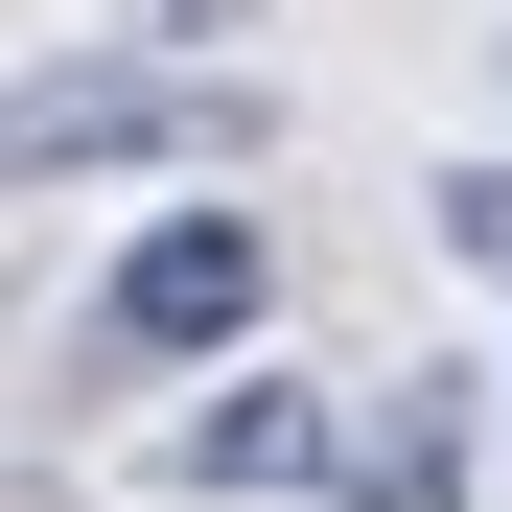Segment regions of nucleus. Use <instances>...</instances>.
<instances>
[{
	"instance_id": "obj_2",
	"label": "nucleus",
	"mask_w": 512,
	"mask_h": 512,
	"mask_svg": "<svg viewBox=\"0 0 512 512\" xmlns=\"http://www.w3.org/2000/svg\"><path fill=\"white\" fill-rule=\"evenodd\" d=\"M280 326V233L233 210V163L187 210H140L117 233V280H94V373H210V350H256Z\"/></svg>"
},
{
	"instance_id": "obj_5",
	"label": "nucleus",
	"mask_w": 512,
	"mask_h": 512,
	"mask_svg": "<svg viewBox=\"0 0 512 512\" xmlns=\"http://www.w3.org/2000/svg\"><path fill=\"white\" fill-rule=\"evenodd\" d=\"M419 233H443L466 280H512V163H443V187H419Z\"/></svg>"
},
{
	"instance_id": "obj_4",
	"label": "nucleus",
	"mask_w": 512,
	"mask_h": 512,
	"mask_svg": "<svg viewBox=\"0 0 512 512\" xmlns=\"http://www.w3.org/2000/svg\"><path fill=\"white\" fill-rule=\"evenodd\" d=\"M350 489H373V512H466V373H396V419H373Z\"/></svg>"
},
{
	"instance_id": "obj_1",
	"label": "nucleus",
	"mask_w": 512,
	"mask_h": 512,
	"mask_svg": "<svg viewBox=\"0 0 512 512\" xmlns=\"http://www.w3.org/2000/svg\"><path fill=\"white\" fill-rule=\"evenodd\" d=\"M280 117L233 94V70L187 47H94V70H24L0 94V187H210V163H256Z\"/></svg>"
},
{
	"instance_id": "obj_3",
	"label": "nucleus",
	"mask_w": 512,
	"mask_h": 512,
	"mask_svg": "<svg viewBox=\"0 0 512 512\" xmlns=\"http://www.w3.org/2000/svg\"><path fill=\"white\" fill-rule=\"evenodd\" d=\"M163 466H187V489H350V466H373V419L326 396V373H233Z\"/></svg>"
}]
</instances>
